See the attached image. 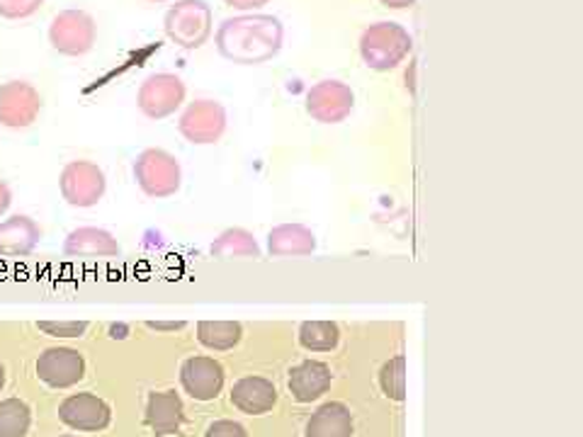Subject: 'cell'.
<instances>
[{
	"instance_id": "6da1fadb",
	"label": "cell",
	"mask_w": 583,
	"mask_h": 437,
	"mask_svg": "<svg viewBox=\"0 0 583 437\" xmlns=\"http://www.w3.org/2000/svg\"><path fill=\"white\" fill-rule=\"evenodd\" d=\"M285 29L273 15L253 13L228 17L216 29V49L234 64H265L283 49Z\"/></svg>"
},
{
	"instance_id": "7a4b0ae2",
	"label": "cell",
	"mask_w": 583,
	"mask_h": 437,
	"mask_svg": "<svg viewBox=\"0 0 583 437\" xmlns=\"http://www.w3.org/2000/svg\"><path fill=\"white\" fill-rule=\"evenodd\" d=\"M413 39L399 23H374L360 37V57L372 71H392L411 54Z\"/></svg>"
},
{
	"instance_id": "3957f363",
	"label": "cell",
	"mask_w": 583,
	"mask_h": 437,
	"mask_svg": "<svg viewBox=\"0 0 583 437\" xmlns=\"http://www.w3.org/2000/svg\"><path fill=\"white\" fill-rule=\"evenodd\" d=\"M212 8L204 0H175L163 17V29L181 49H200L212 35Z\"/></svg>"
},
{
	"instance_id": "277c9868",
	"label": "cell",
	"mask_w": 583,
	"mask_h": 437,
	"mask_svg": "<svg viewBox=\"0 0 583 437\" xmlns=\"http://www.w3.org/2000/svg\"><path fill=\"white\" fill-rule=\"evenodd\" d=\"M134 178L146 195L163 200V197H173L181 190L183 171L173 153L163 149H146L134 161Z\"/></svg>"
},
{
	"instance_id": "5b68a950",
	"label": "cell",
	"mask_w": 583,
	"mask_h": 437,
	"mask_svg": "<svg viewBox=\"0 0 583 437\" xmlns=\"http://www.w3.org/2000/svg\"><path fill=\"white\" fill-rule=\"evenodd\" d=\"M98 25L90 13L78 8L61 10L49 25V45L64 57H83L96 47Z\"/></svg>"
},
{
	"instance_id": "8992f818",
	"label": "cell",
	"mask_w": 583,
	"mask_h": 437,
	"mask_svg": "<svg viewBox=\"0 0 583 437\" xmlns=\"http://www.w3.org/2000/svg\"><path fill=\"white\" fill-rule=\"evenodd\" d=\"M106 173H102L100 165L90 161H71L59 178L61 197L71 207H80V210L96 207L106 195Z\"/></svg>"
},
{
	"instance_id": "52a82bcc",
	"label": "cell",
	"mask_w": 583,
	"mask_h": 437,
	"mask_svg": "<svg viewBox=\"0 0 583 437\" xmlns=\"http://www.w3.org/2000/svg\"><path fill=\"white\" fill-rule=\"evenodd\" d=\"M139 110L149 120H163L185 102V83L175 73H153L137 92Z\"/></svg>"
},
{
	"instance_id": "ba28073f",
	"label": "cell",
	"mask_w": 583,
	"mask_h": 437,
	"mask_svg": "<svg viewBox=\"0 0 583 437\" xmlns=\"http://www.w3.org/2000/svg\"><path fill=\"white\" fill-rule=\"evenodd\" d=\"M41 112L39 90L27 80H8L0 86V124L8 129H27Z\"/></svg>"
},
{
	"instance_id": "9c48e42d",
	"label": "cell",
	"mask_w": 583,
	"mask_h": 437,
	"mask_svg": "<svg viewBox=\"0 0 583 437\" xmlns=\"http://www.w3.org/2000/svg\"><path fill=\"white\" fill-rule=\"evenodd\" d=\"M356 108V92L343 80H321L307 92V112L321 124H338Z\"/></svg>"
},
{
	"instance_id": "30bf717a",
	"label": "cell",
	"mask_w": 583,
	"mask_h": 437,
	"mask_svg": "<svg viewBox=\"0 0 583 437\" xmlns=\"http://www.w3.org/2000/svg\"><path fill=\"white\" fill-rule=\"evenodd\" d=\"M178 129L190 143H214L226 132V110L216 100H195L181 114Z\"/></svg>"
},
{
	"instance_id": "8fae6325",
	"label": "cell",
	"mask_w": 583,
	"mask_h": 437,
	"mask_svg": "<svg viewBox=\"0 0 583 437\" xmlns=\"http://www.w3.org/2000/svg\"><path fill=\"white\" fill-rule=\"evenodd\" d=\"M37 374L51 389H69L86 374V360L73 348H49L37 360Z\"/></svg>"
},
{
	"instance_id": "7c38bea8",
	"label": "cell",
	"mask_w": 583,
	"mask_h": 437,
	"mask_svg": "<svg viewBox=\"0 0 583 437\" xmlns=\"http://www.w3.org/2000/svg\"><path fill=\"white\" fill-rule=\"evenodd\" d=\"M59 419L73 430L96 433L108 428L112 413L110 405L96 394H73L59 405Z\"/></svg>"
},
{
	"instance_id": "4fadbf2b",
	"label": "cell",
	"mask_w": 583,
	"mask_h": 437,
	"mask_svg": "<svg viewBox=\"0 0 583 437\" xmlns=\"http://www.w3.org/2000/svg\"><path fill=\"white\" fill-rule=\"evenodd\" d=\"M181 382L193 399L212 401L224 387V370L212 358H190L183 364Z\"/></svg>"
},
{
	"instance_id": "5bb4252c",
	"label": "cell",
	"mask_w": 583,
	"mask_h": 437,
	"mask_svg": "<svg viewBox=\"0 0 583 437\" xmlns=\"http://www.w3.org/2000/svg\"><path fill=\"white\" fill-rule=\"evenodd\" d=\"M64 253L69 258H86V260L117 258L120 244L110 232H106V228L80 226V228H73V232L66 236Z\"/></svg>"
},
{
	"instance_id": "9a60e30c",
	"label": "cell",
	"mask_w": 583,
	"mask_h": 437,
	"mask_svg": "<svg viewBox=\"0 0 583 437\" xmlns=\"http://www.w3.org/2000/svg\"><path fill=\"white\" fill-rule=\"evenodd\" d=\"M41 241V228L35 224V218L25 214H15L0 222V255L20 258L29 255Z\"/></svg>"
},
{
	"instance_id": "2e32d148",
	"label": "cell",
	"mask_w": 583,
	"mask_h": 437,
	"mask_svg": "<svg viewBox=\"0 0 583 437\" xmlns=\"http://www.w3.org/2000/svg\"><path fill=\"white\" fill-rule=\"evenodd\" d=\"M331 387L328 364L307 360L289 372V391L299 403H311L324 397Z\"/></svg>"
},
{
	"instance_id": "e0dca14e",
	"label": "cell",
	"mask_w": 583,
	"mask_h": 437,
	"mask_svg": "<svg viewBox=\"0 0 583 437\" xmlns=\"http://www.w3.org/2000/svg\"><path fill=\"white\" fill-rule=\"evenodd\" d=\"M232 401L238 411L260 415L273 411V405L277 403V389L273 387V382L263 377H244L234 384Z\"/></svg>"
},
{
	"instance_id": "ac0fdd59",
	"label": "cell",
	"mask_w": 583,
	"mask_h": 437,
	"mask_svg": "<svg viewBox=\"0 0 583 437\" xmlns=\"http://www.w3.org/2000/svg\"><path fill=\"white\" fill-rule=\"evenodd\" d=\"M183 401L175 391H153L146 403V425L156 435L178 433L183 425Z\"/></svg>"
},
{
	"instance_id": "d6986e66",
	"label": "cell",
	"mask_w": 583,
	"mask_h": 437,
	"mask_svg": "<svg viewBox=\"0 0 583 437\" xmlns=\"http://www.w3.org/2000/svg\"><path fill=\"white\" fill-rule=\"evenodd\" d=\"M268 251L270 255H277V258L311 255L317 251V236L311 228L301 224L275 226L268 236Z\"/></svg>"
},
{
	"instance_id": "ffe728a7",
	"label": "cell",
	"mask_w": 583,
	"mask_h": 437,
	"mask_svg": "<svg viewBox=\"0 0 583 437\" xmlns=\"http://www.w3.org/2000/svg\"><path fill=\"white\" fill-rule=\"evenodd\" d=\"M307 437H352V415L338 401L324 403L307 423Z\"/></svg>"
},
{
	"instance_id": "44dd1931",
	"label": "cell",
	"mask_w": 583,
	"mask_h": 437,
	"mask_svg": "<svg viewBox=\"0 0 583 437\" xmlns=\"http://www.w3.org/2000/svg\"><path fill=\"white\" fill-rule=\"evenodd\" d=\"M241 324L236 321H200L197 338L210 350H232L241 340Z\"/></svg>"
},
{
	"instance_id": "7402d4cb",
	"label": "cell",
	"mask_w": 583,
	"mask_h": 437,
	"mask_svg": "<svg viewBox=\"0 0 583 437\" xmlns=\"http://www.w3.org/2000/svg\"><path fill=\"white\" fill-rule=\"evenodd\" d=\"M212 253L216 258H260V246L246 228H226L212 244Z\"/></svg>"
},
{
	"instance_id": "603a6c76",
	"label": "cell",
	"mask_w": 583,
	"mask_h": 437,
	"mask_svg": "<svg viewBox=\"0 0 583 437\" xmlns=\"http://www.w3.org/2000/svg\"><path fill=\"white\" fill-rule=\"evenodd\" d=\"M340 330L333 321H307L299 328V342L307 350L314 352H328L338 346Z\"/></svg>"
},
{
	"instance_id": "cb8c5ba5",
	"label": "cell",
	"mask_w": 583,
	"mask_h": 437,
	"mask_svg": "<svg viewBox=\"0 0 583 437\" xmlns=\"http://www.w3.org/2000/svg\"><path fill=\"white\" fill-rule=\"evenodd\" d=\"M29 423H33V413L25 401H0V437H25Z\"/></svg>"
},
{
	"instance_id": "d4e9b609",
	"label": "cell",
	"mask_w": 583,
	"mask_h": 437,
	"mask_svg": "<svg viewBox=\"0 0 583 437\" xmlns=\"http://www.w3.org/2000/svg\"><path fill=\"white\" fill-rule=\"evenodd\" d=\"M380 382H382V391L387 394L389 399L404 401V397H406V360L399 355V358H394L384 364Z\"/></svg>"
},
{
	"instance_id": "484cf974",
	"label": "cell",
	"mask_w": 583,
	"mask_h": 437,
	"mask_svg": "<svg viewBox=\"0 0 583 437\" xmlns=\"http://www.w3.org/2000/svg\"><path fill=\"white\" fill-rule=\"evenodd\" d=\"M39 330L57 338H80L88 330L86 321H39Z\"/></svg>"
},
{
	"instance_id": "4316f807",
	"label": "cell",
	"mask_w": 583,
	"mask_h": 437,
	"mask_svg": "<svg viewBox=\"0 0 583 437\" xmlns=\"http://www.w3.org/2000/svg\"><path fill=\"white\" fill-rule=\"evenodd\" d=\"M45 0H0V17L5 20H25L35 15Z\"/></svg>"
},
{
	"instance_id": "83f0119b",
	"label": "cell",
	"mask_w": 583,
	"mask_h": 437,
	"mask_svg": "<svg viewBox=\"0 0 583 437\" xmlns=\"http://www.w3.org/2000/svg\"><path fill=\"white\" fill-rule=\"evenodd\" d=\"M204 437H248L246 428L236 421H216L207 428Z\"/></svg>"
},
{
	"instance_id": "f1b7e54d",
	"label": "cell",
	"mask_w": 583,
	"mask_h": 437,
	"mask_svg": "<svg viewBox=\"0 0 583 437\" xmlns=\"http://www.w3.org/2000/svg\"><path fill=\"white\" fill-rule=\"evenodd\" d=\"M224 3L236 10H256V8H263L268 0H224Z\"/></svg>"
},
{
	"instance_id": "f546056e",
	"label": "cell",
	"mask_w": 583,
	"mask_h": 437,
	"mask_svg": "<svg viewBox=\"0 0 583 437\" xmlns=\"http://www.w3.org/2000/svg\"><path fill=\"white\" fill-rule=\"evenodd\" d=\"M10 202H13V192H10L5 180H0V216L10 210Z\"/></svg>"
},
{
	"instance_id": "4dcf8cb0",
	"label": "cell",
	"mask_w": 583,
	"mask_h": 437,
	"mask_svg": "<svg viewBox=\"0 0 583 437\" xmlns=\"http://www.w3.org/2000/svg\"><path fill=\"white\" fill-rule=\"evenodd\" d=\"M380 3L384 8H392V10H404V8H411L415 0H380Z\"/></svg>"
},
{
	"instance_id": "1f68e13d",
	"label": "cell",
	"mask_w": 583,
	"mask_h": 437,
	"mask_svg": "<svg viewBox=\"0 0 583 437\" xmlns=\"http://www.w3.org/2000/svg\"><path fill=\"white\" fill-rule=\"evenodd\" d=\"M185 324H156V321H151L149 328H183Z\"/></svg>"
},
{
	"instance_id": "d6a6232c",
	"label": "cell",
	"mask_w": 583,
	"mask_h": 437,
	"mask_svg": "<svg viewBox=\"0 0 583 437\" xmlns=\"http://www.w3.org/2000/svg\"><path fill=\"white\" fill-rule=\"evenodd\" d=\"M5 387V367H3V362H0V389Z\"/></svg>"
},
{
	"instance_id": "836d02e7",
	"label": "cell",
	"mask_w": 583,
	"mask_h": 437,
	"mask_svg": "<svg viewBox=\"0 0 583 437\" xmlns=\"http://www.w3.org/2000/svg\"><path fill=\"white\" fill-rule=\"evenodd\" d=\"M149 3H165V0H149Z\"/></svg>"
},
{
	"instance_id": "e575fe53",
	"label": "cell",
	"mask_w": 583,
	"mask_h": 437,
	"mask_svg": "<svg viewBox=\"0 0 583 437\" xmlns=\"http://www.w3.org/2000/svg\"><path fill=\"white\" fill-rule=\"evenodd\" d=\"M61 437H73V435H61Z\"/></svg>"
}]
</instances>
